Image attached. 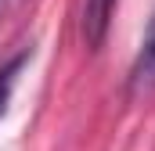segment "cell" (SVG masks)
I'll return each instance as SVG.
<instances>
[{
    "mask_svg": "<svg viewBox=\"0 0 155 151\" xmlns=\"http://www.w3.org/2000/svg\"><path fill=\"white\" fill-rule=\"evenodd\" d=\"M7 4H11V0H0V14H4V11H7Z\"/></svg>",
    "mask_w": 155,
    "mask_h": 151,
    "instance_id": "4",
    "label": "cell"
},
{
    "mask_svg": "<svg viewBox=\"0 0 155 151\" xmlns=\"http://www.w3.org/2000/svg\"><path fill=\"white\" fill-rule=\"evenodd\" d=\"M33 58V50L29 47H22L18 54H11L4 65H0V119L7 112V104H11V94H15V83H18V72L25 69V61Z\"/></svg>",
    "mask_w": 155,
    "mask_h": 151,
    "instance_id": "3",
    "label": "cell"
},
{
    "mask_svg": "<svg viewBox=\"0 0 155 151\" xmlns=\"http://www.w3.org/2000/svg\"><path fill=\"white\" fill-rule=\"evenodd\" d=\"M116 4L119 0H83V18H79V25H83V40H87L90 50H97V47L105 43V33H108L112 14H116Z\"/></svg>",
    "mask_w": 155,
    "mask_h": 151,
    "instance_id": "2",
    "label": "cell"
},
{
    "mask_svg": "<svg viewBox=\"0 0 155 151\" xmlns=\"http://www.w3.org/2000/svg\"><path fill=\"white\" fill-rule=\"evenodd\" d=\"M130 94H155V14L141 40V50L130 65Z\"/></svg>",
    "mask_w": 155,
    "mask_h": 151,
    "instance_id": "1",
    "label": "cell"
}]
</instances>
